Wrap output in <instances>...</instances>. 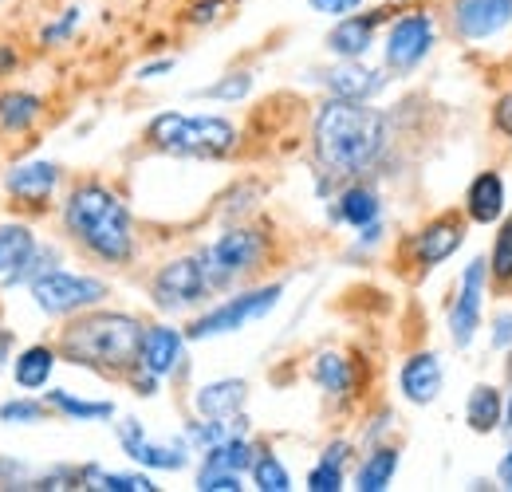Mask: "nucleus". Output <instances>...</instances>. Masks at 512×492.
<instances>
[{"label":"nucleus","instance_id":"nucleus-1","mask_svg":"<svg viewBox=\"0 0 512 492\" xmlns=\"http://www.w3.org/2000/svg\"><path fill=\"white\" fill-rule=\"evenodd\" d=\"M390 119L359 99H327L312 119V150L327 178H359L383 158Z\"/></svg>","mask_w":512,"mask_h":492},{"label":"nucleus","instance_id":"nucleus-2","mask_svg":"<svg viewBox=\"0 0 512 492\" xmlns=\"http://www.w3.org/2000/svg\"><path fill=\"white\" fill-rule=\"evenodd\" d=\"M64 233L103 264L123 268L134 260V221L127 201L103 182H83L67 193Z\"/></svg>","mask_w":512,"mask_h":492},{"label":"nucleus","instance_id":"nucleus-3","mask_svg":"<svg viewBox=\"0 0 512 492\" xmlns=\"http://www.w3.org/2000/svg\"><path fill=\"white\" fill-rule=\"evenodd\" d=\"M146 323L127 311H79L60 331V359L99 374H130L142 355Z\"/></svg>","mask_w":512,"mask_h":492},{"label":"nucleus","instance_id":"nucleus-4","mask_svg":"<svg viewBox=\"0 0 512 492\" xmlns=\"http://www.w3.org/2000/svg\"><path fill=\"white\" fill-rule=\"evenodd\" d=\"M146 142L174 158H225L237 150L241 134L221 115H182L162 111L146 126Z\"/></svg>","mask_w":512,"mask_h":492},{"label":"nucleus","instance_id":"nucleus-5","mask_svg":"<svg viewBox=\"0 0 512 492\" xmlns=\"http://www.w3.org/2000/svg\"><path fill=\"white\" fill-rule=\"evenodd\" d=\"M197 256H201V268L209 276V288L221 292V288L245 280L249 272H256L264 264V256H268V233L249 229V225H233L213 245L201 248Z\"/></svg>","mask_w":512,"mask_h":492},{"label":"nucleus","instance_id":"nucleus-6","mask_svg":"<svg viewBox=\"0 0 512 492\" xmlns=\"http://www.w3.org/2000/svg\"><path fill=\"white\" fill-rule=\"evenodd\" d=\"M32 292V304L44 311V315H79V311L99 308L111 288L99 280V276H83V272H67V268H52L44 276H36L28 284Z\"/></svg>","mask_w":512,"mask_h":492},{"label":"nucleus","instance_id":"nucleus-7","mask_svg":"<svg viewBox=\"0 0 512 492\" xmlns=\"http://www.w3.org/2000/svg\"><path fill=\"white\" fill-rule=\"evenodd\" d=\"M280 296H284V284H264V288L237 292V296H229L225 304H217V308H209L205 315H197L190 327H186V339H217V335L245 331L249 323L264 319L268 311L276 308Z\"/></svg>","mask_w":512,"mask_h":492},{"label":"nucleus","instance_id":"nucleus-8","mask_svg":"<svg viewBox=\"0 0 512 492\" xmlns=\"http://www.w3.org/2000/svg\"><path fill=\"white\" fill-rule=\"evenodd\" d=\"M209 296H213V288H209V276L201 268V256H178V260L162 264L150 280V300L158 311L197 308Z\"/></svg>","mask_w":512,"mask_h":492},{"label":"nucleus","instance_id":"nucleus-9","mask_svg":"<svg viewBox=\"0 0 512 492\" xmlns=\"http://www.w3.org/2000/svg\"><path fill=\"white\" fill-rule=\"evenodd\" d=\"M434 40H438V28H434V16H430V12H406V16H398V20L390 24L386 44H383L386 67L398 71V75L414 71L418 63L430 56Z\"/></svg>","mask_w":512,"mask_h":492},{"label":"nucleus","instance_id":"nucleus-10","mask_svg":"<svg viewBox=\"0 0 512 492\" xmlns=\"http://www.w3.org/2000/svg\"><path fill=\"white\" fill-rule=\"evenodd\" d=\"M115 433H119L123 453H127L134 465H142V469L178 473V469H186V465H190L193 449L186 445V437H182V441H154V437H146V430H142V422H138V418H123Z\"/></svg>","mask_w":512,"mask_h":492},{"label":"nucleus","instance_id":"nucleus-11","mask_svg":"<svg viewBox=\"0 0 512 492\" xmlns=\"http://www.w3.org/2000/svg\"><path fill=\"white\" fill-rule=\"evenodd\" d=\"M485 280H489V260L477 256L465 272H461V284H457V300L449 311V335L457 347H469L477 327H481V308H485Z\"/></svg>","mask_w":512,"mask_h":492},{"label":"nucleus","instance_id":"nucleus-12","mask_svg":"<svg viewBox=\"0 0 512 492\" xmlns=\"http://www.w3.org/2000/svg\"><path fill=\"white\" fill-rule=\"evenodd\" d=\"M461 241H465V221L457 213H442L410 237V256L422 268H438L442 260H449L461 248Z\"/></svg>","mask_w":512,"mask_h":492},{"label":"nucleus","instance_id":"nucleus-13","mask_svg":"<svg viewBox=\"0 0 512 492\" xmlns=\"http://www.w3.org/2000/svg\"><path fill=\"white\" fill-rule=\"evenodd\" d=\"M512 24V0H457L453 28L465 40H489Z\"/></svg>","mask_w":512,"mask_h":492},{"label":"nucleus","instance_id":"nucleus-14","mask_svg":"<svg viewBox=\"0 0 512 492\" xmlns=\"http://www.w3.org/2000/svg\"><path fill=\"white\" fill-rule=\"evenodd\" d=\"M186 363V331L178 327H166V323H150L146 335H142V355H138V367L166 378L174 370H182Z\"/></svg>","mask_w":512,"mask_h":492},{"label":"nucleus","instance_id":"nucleus-15","mask_svg":"<svg viewBox=\"0 0 512 492\" xmlns=\"http://www.w3.org/2000/svg\"><path fill=\"white\" fill-rule=\"evenodd\" d=\"M442 386H446V370H442V359H438L434 351L410 355V359L402 363V370H398V390H402V398L414 402V406H430V402L442 394Z\"/></svg>","mask_w":512,"mask_h":492},{"label":"nucleus","instance_id":"nucleus-16","mask_svg":"<svg viewBox=\"0 0 512 492\" xmlns=\"http://www.w3.org/2000/svg\"><path fill=\"white\" fill-rule=\"evenodd\" d=\"M60 185V166L48 162V158H32V162H20L4 174V189L24 201V205H44Z\"/></svg>","mask_w":512,"mask_h":492},{"label":"nucleus","instance_id":"nucleus-17","mask_svg":"<svg viewBox=\"0 0 512 492\" xmlns=\"http://www.w3.org/2000/svg\"><path fill=\"white\" fill-rule=\"evenodd\" d=\"M320 79L335 99H359V103L375 99V95L386 87L383 71H375V67H367V63H359V60H343L339 67L323 71Z\"/></svg>","mask_w":512,"mask_h":492},{"label":"nucleus","instance_id":"nucleus-18","mask_svg":"<svg viewBox=\"0 0 512 492\" xmlns=\"http://www.w3.org/2000/svg\"><path fill=\"white\" fill-rule=\"evenodd\" d=\"M383 12H367V16H343L335 20V28L327 32V52L339 60H363L375 44V28H379Z\"/></svg>","mask_w":512,"mask_h":492},{"label":"nucleus","instance_id":"nucleus-19","mask_svg":"<svg viewBox=\"0 0 512 492\" xmlns=\"http://www.w3.org/2000/svg\"><path fill=\"white\" fill-rule=\"evenodd\" d=\"M245 402H249L245 378H217L193 394L197 418H237V414H245Z\"/></svg>","mask_w":512,"mask_h":492},{"label":"nucleus","instance_id":"nucleus-20","mask_svg":"<svg viewBox=\"0 0 512 492\" xmlns=\"http://www.w3.org/2000/svg\"><path fill=\"white\" fill-rule=\"evenodd\" d=\"M253 461H256L253 441H249L245 433H237V437H229V441L205 449L197 477H245V473L253 469Z\"/></svg>","mask_w":512,"mask_h":492},{"label":"nucleus","instance_id":"nucleus-21","mask_svg":"<svg viewBox=\"0 0 512 492\" xmlns=\"http://www.w3.org/2000/svg\"><path fill=\"white\" fill-rule=\"evenodd\" d=\"M465 213L477 225H497L505 217V178L497 170L477 174L465 189Z\"/></svg>","mask_w":512,"mask_h":492},{"label":"nucleus","instance_id":"nucleus-22","mask_svg":"<svg viewBox=\"0 0 512 492\" xmlns=\"http://www.w3.org/2000/svg\"><path fill=\"white\" fill-rule=\"evenodd\" d=\"M312 382L320 386L327 398L347 402V398L355 394V386H359V374H355V363H351L347 355H339V351H320V355L312 359Z\"/></svg>","mask_w":512,"mask_h":492},{"label":"nucleus","instance_id":"nucleus-23","mask_svg":"<svg viewBox=\"0 0 512 492\" xmlns=\"http://www.w3.org/2000/svg\"><path fill=\"white\" fill-rule=\"evenodd\" d=\"M60 363V347L48 343H32L12 359V382L20 390H44L52 382V370Z\"/></svg>","mask_w":512,"mask_h":492},{"label":"nucleus","instance_id":"nucleus-24","mask_svg":"<svg viewBox=\"0 0 512 492\" xmlns=\"http://www.w3.org/2000/svg\"><path fill=\"white\" fill-rule=\"evenodd\" d=\"M379 213H383L379 193L363 182L347 185V189L339 193L335 209H331V217H335V221H343V225H351V229H367V225H375V221H379Z\"/></svg>","mask_w":512,"mask_h":492},{"label":"nucleus","instance_id":"nucleus-25","mask_svg":"<svg viewBox=\"0 0 512 492\" xmlns=\"http://www.w3.org/2000/svg\"><path fill=\"white\" fill-rule=\"evenodd\" d=\"M44 115V99L36 91H0V130L4 134H28Z\"/></svg>","mask_w":512,"mask_h":492},{"label":"nucleus","instance_id":"nucleus-26","mask_svg":"<svg viewBox=\"0 0 512 492\" xmlns=\"http://www.w3.org/2000/svg\"><path fill=\"white\" fill-rule=\"evenodd\" d=\"M465 422L473 433H497L505 422V406H501V390L493 386H473L469 402H465Z\"/></svg>","mask_w":512,"mask_h":492},{"label":"nucleus","instance_id":"nucleus-27","mask_svg":"<svg viewBox=\"0 0 512 492\" xmlns=\"http://www.w3.org/2000/svg\"><path fill=\"white\" fill-rule=\"evenodd\" d=\"M44 402H48V410H56L67 422H107V418H115V402H87V398H75L71 390H48Z\"/></svg>","mask_w":512,"mask_h":492},{"label":"nucleus","instance_id":"nucleus-28","mask_svg":"<svg viewBox=\"0 0 512 492\" xmlns=\"http://www.w3.org/2000/svg\"><path fill=\"white\" fill-rule=\"evenodd\" d=\"M79 481H83V489H91V492H154L158 489L146 473H111V469H103V465H83V469H79Z\"/></svg>","mask_w":512,"mask_h":492},{"label":"nucleus","instance_id":"nucleus-29","mask_svg":"<svg viewBox=\"0 0 512 492\" xmlns=\"http://www.w3.org/2000/svg\"><path fill=\"white\" fill-rule=\"evenodd\" d=\"M394 473H398V449H394V445H379V449H371V453H367V461L359 465L355 489L359 492H383V489H390Z\"/></svg>","mask_w":512,"mask_h":492},{"label":"nucleus","instance_id":"nucleus-30","mask_svg":"<svg viewBox=\"0 0 512 492\" xmlns=\"http://www.w3.org/2000/svg\"><path fill=\"white\" fill-rule=\"evenodd\" d=\"M36 245H40V241H36V233H32L28 225L4 221V225H0V280H4L8 272H16Z\"/></svg>","mask_w":512,"mask_h":492},{"label":"nucleus","instance_id":"nucleus-31","mask_svg":"<svg viewBox=\"0 0 512 492\" xmlns=\"http://www.w3.org/2000/svg\"><path fill=\"white\" fill-rule=\"evenodd\" d=\"M52 268H60V252H56L52 245H36L16 272H8V276H4V288H20V284L28 288L36 276H44V272H52Z\"/></svg>","mask_w":512,"mask_h":492},{"label":"nucleus","instance_id":"nucleus-32","mask_svg":"<svg viewBox=\"0 0 512 492\" xmlns=\"http://www.w3.org/2000/svg\"><path fill=\"white\" fill-rule=\"evenodd\" d=\"M253 485L260 492H288L292 489V477H288V469H284V461L276 457V453H268V449H256V461H253Z\"/></svg>","mask_w":512,"mask_h":492},{"label":"nucleus","instance_id":"nucleus-33","mask_svg":"<svg viewBox=\"0 0 512 492\" xmlns=\"http://www.w3.org/2000/svg\"><path fill=\"white\" fill-rule=\"evenodd\" d=\"M249 91H253V75H249V71H229V75H221L217 83L197 87L193 95H197V99H213V103H241Z\"/></svg>","mask_w":512,"mask_h":492},{"label":"nucleus","instance_id":"nucleus-34","mask_svg":"<svg viewBox=\"0 0 512 492\" xmlns=\"http://www.w3.org/2000/svg\"><path fill=\"white\" fill-rule=\"evenodd\" d=\"M48 418V402L40 398H8L0 402V422L4 426H36Z\"/></svg>","mask_w":512,"mask_h":492},{"label":"nucleus","instance_id":"nucleus-35","mask_svg":"<svg viewBox=\"0 0 512 492\" xmlns=\"http://www.w3.org/2000/svg\"><path fill=\"white\" fill-rule=\"evenodd\" d=\"M489 272H493L501 284H512V213L501 221V233H497V241H493Z\"/></svg>","mask_w":512,"mask_h":492},{"label":"nucleus","instance_id":"nucleus-36","mask_svg":"<svg viewBox=\"0 0 512 492\" xmlns=\"http://www.w3.org/2000/svg\"><path fill=\"white\" fill-rule=\"evenodd\" d=\"M79 20H83V8H64L60 20H52V24L40 28V44H44V48H60V44H67L71 32L79 28Z\"/></svg>","mask_w":512,"mask_h":492},{"label":"nucleus","instance_id":"nucleus-37","mask_svg":"<svg viewBox=\"0 0 512 492\" xmlns=\"http://www.w3.org/2000/svg\"><path fill=\"white\" fill-rule=\"evenodd\" d=\"M308 489L312 492H339L343 489V465H335V461H323L308 473Z\"/></svg>","mask_w":512,"mask_h":492},{"label":"nucleus","instance_id":"nucleus-38","mask_svg":"<svg viewBox=\"0 0 512 492\" xmlns=\"http://www.w3.org/2000/svg\"><path fill=\"white\" fill-rule=\"evenodd\" d=\"M312 4V12H320V16H331V20H343V16H351L363 0H308Z\"/></svg>","mask_w":512,"mask_h":492},{"label":"nucleus","instance_id":"nucleus-39","mask_svg":"<svg viewBox=\"0 0 512 492\" xmlns=\"http://www.w3.org/2000/svg\"><path fill=\"white\" fill-rule=\"evenodd\" d=\"M512 347V311H501L493 319V351H505Z\"/></svg>","mask_w":512,"mask_h":492},{"label":"nucleus","instance_id":"nucleus-40","mask_svg":"<svg viewBox=\"0 0 512 492\" xmlns=\"http://www.w3.org/2000/svg\"><path fill=\"white\" fill-rule=\"evenodd\" d=\"M197 489L201 492H237L245 489L241 477H197Z\"/></svg>","mask_w":512,"mask_h":492},{"label":"nucleus","instance_id":"nucleus-41","mask_svg":"<svg viewBox=\"0 0 512 492\" xmlns=\"http://www.w3.org/2000/svg\"><path fill=\"white\" fill-rule=\"evenodd\" d=\"M221 8H225V0H197V4H193V12H190V20L193 24H213Z\"/></svg>","mask_w":512,"mask_h":492},{"label":"nucleus","instance_id":"nucleus-42","mask_svg":"<svg viewBox=\"0 0 512 492\" xmlns=\"http://www.w3.org/2000/svg\"><path fill=\"white\" fill-rule=\"evenodd\" d=\"M493 126H497L505 138H512V91L501 95V103H497V111H493Z\"/></svg>","mask_w":512,"mask_h":492},{"label":"nucleus","instance_id":"nucleus-43","mask_svg":"<svg viewBox=\"0 0 512 492\" xmlns=\"http://www.w3.org/2000/svg\"><path fill=\"white\" fill-rule=\"evenodd\" d=\"M347 453H351V445H347V441H331V445L323 449V461H335V465H343V461H347Z\"/></svg>","mask_w":512,"mask_h":492},{"label":"nucleus","instance_id":"nucleus-44","mask_svg":"<svg viewBox=\"0 0 512 492\" xmlns=\"http://www.w3.org/2000/svg\"><path fill=\"white\" fill-rule=\"evenodd\" d=\"M166 71H174V60H158V63L138 67V79H158V75H166Z\"/></svg>","mask_w":512,"mask_h":492},{"label":"nucleus","instance_id":"nucleus-45","mask_svg":"<svg viewBox=\"0 0 512 492\" xmlns=\"http://www.w3.org/2000/svg\"><path fill=\"white\" fill-rule=\"evenodd\" d=\"M16 63H20V56L12 52V44H0V75H12Z\"/></svg>","mask_w":512,"mask_h":492},{"label":"nucleus","instance_id":"nucleus-46","mask_svg":"<svg viewBox=\"0 0 512 492\" xmlns=\"http://www.w3.org/2000/svg\"><path fill=\"white\" fill-rule=\"evenodd\" d=\"M497 481H501V489L512 492V449L501 457V465H497Z\"/></svg>","mask_w":512,"mask_h":492},{"label":"nucleus","instance_id":"nucleus-47","mask_svg":"<svg viewBox=\"0 0 512 492\" xmlns=\"http://www.w3.org/2000/svg\"><path fill=\"white\" fill-rule=\"evenodd\" d=\"M8 359H12V335H8L4 327H0V367H4Z\"/></svg>","mask_w":512,"mask_h":492},{"label":"nucleus","instance_id":"nucleus-48","mask_svg":"<svg viewBox=\"0 0 512 492\" xmlns=\"http://www.w3.org/2000/svg\"><path fill=\"white\" fill-rule=\"evenodd\" d=\"M501 430H505L512 437V398H509V410H505V426H501Z\"/></svg>","mask_w":512,"mask_h":492}]
</instances>
